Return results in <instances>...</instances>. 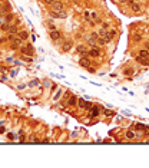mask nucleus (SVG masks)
<instances>
[{
	"label": "nucleus",
	"mask_w": 149,
	"mask_h": 168,
	"mask_svg": "<svg viewBox=\"0 0 149 168\" xmlns=\"http://www.w3.org/2000/svg\"><path fill=\"white\" fill-rule=\"evenodd\" d=\"M115 36H116V30H110V32H108V34H106V39H108V40H112Z\"/></svg>",
	"instance_id": "nucleus-14"
},
{
	"label": "nucleus",
	"mask_w": 149,
	"mask_h": 168,
	"mask_svg": "<svg viewBox=\"0 0 149 168\" xmlns=\"http://www.w3.org/2000/svg\"><path fill=\"white\" fill-rule=\"evenodd\" d=\"M55 1H56V0H45V3H47V4H50V6H52Z\"/></svg>",
	"instance_id": "nucleus-26"
},
{
	"label": "nucleus",
	"mask_w": 149,
	"mask_h": 168,
	"mask_svg": "<svg viewBox=\"0 0 149 168\" xmlns=\"http://www.w3.org/2000/svg\"><path fill=\"white\" fill-rule=\"evenodd\" d=\"M138 131H143L145 129V125H142V124H136V126H135Z\"/></svg>",
	"instance_id": "nucleus-22"
},
{
	"label": "nucleus",
	"mask_w": 149,
	"mask_h": 168,
	"mask_svg": "<svg viewBox=\"0 0 149 168\" xmlns=\"http://www.w3.org/2000/svg\"><path fill=\"white\" fill-rule=\"evenodd\" d=\"M139 56H141V58L148 59L149 58V50H148V49H142V50L139 52Z\"/></svg>",
	"instance_id": "nucleus-13"
},
{
	"label": "nucleus",
	"mask_w": 149,
	"mask_h": 168,
	"mask_svg": "<svg viewBox=\"0 0 149 168\" xmlns=\"http://www.w3.org/2000/svg\"><path fill=\"white\" fill-rule=\"evenodd\" d=\"M88 55H89V56H92V58H98V56H100V50L98 49V48H92Z\"/></svg>",
	"instance_id": "nucleus-3"
},
{
	"label": "nucleus",
	"mask_w": 149,
	"mask_h": 168,
	"mask_svg": "<svg viewBox=\"0 0 149 168\" xmlns=\"http://www.w3.org/2000/svg\"><path fill=\"white\" fill-rule=\"evenodd\" d=\"M20 45H22V39H19V37H16L15 40H13V43H12V49H17V48H20Z\"/></svg>",
	"instance_id": "nucleus-7"
},
{
	"label": "nucleus",
	"mask_w": 149,
	"mask_h": 168,
	"mask_svg": "<svg viewBox=\"0 0 149 168\" xmlns=\"http://www.w3.org/2000/svg\"><path fill=\"white\" fill-rule=\"evenodd\" d=\"M0 26H1V25H0Z\"/></svg>",
	"instance_id": "nucleus-32"
},
{
	"label": "nucleus",
	"mask_w": 149,
	"mask_h": 168,
	"mask_svg": "<svg viewBox=\"0 0 149 168\" xmlns=\"http://www.w3.org/2000/svg\"><path fill=\"white\" fill-rule=\"evenodd\" d=\"M125 73H126V75H132L133 70H132V69H126V70H125Z\"/></svg>",
	"instance_id": "nucleus-25"
},
{
	"label": "nucleus",
	"mask_w": 149,
	"mask_h": 168,
	"mask_svg": "<svg viewBox=\"0 0 149 168\" xmlns=\"http://www.w3.org/2000/svg\"><path fill=\"white\" fill-rule=\"evenodd\" d=\"M119 1H120V3H125V1H126V0H119Z\"/></svg>",
	"instance_id": "nucleus-29"
},
{
	"label": "nucleus",
	"mask_w": 149,
	"mask_h": 168,
	"mask_svg": "<svg viewBox=\"0 0 149 168\" xmlns=\"http://www.w3.org/2000/svg\"><path fill=\"white\" fill-rule=\"evenodd\" d=\"M70 48H72V42H66L62 49H63V52H67V50H70Z\"/></svg>",
	"instance_id": "nucleus-16"
},
{
	"label": "nucleus",
	"mask_w": 149,
	"mask_h": 168,
	"mask_svg": "<svg viewBox=\"0 0 149 168\" xmlns=\"http://www.w3.org/2000/svg\"><path fill=\"white\" fill-rule=\"evenodd\" d=\"M12 20H13V15H12V13H7V15H6V17H4V22H12Z\"/></svg>",
	"instance_id": "nucleus-18"
},
{
	"label": "nucleus",
	"mask_w": 149,
	"mask_h": 168,
	"mask_svg": "<svg viewBox=\"0 0 149 168\" xmlns=\"http://www.w3.org/2000/svg\"><path fill=\"white\" fill-rule=\"evenodd\" d=\"M58 13H59V16H60V19H63V17H66V12H65L63 9H62V10H59Z\"/></svg>",
	"instance_id": "nucleus-21"
},
{
	"label": "nucleus",
	"mask_w": 149,
	"mask_h": 168,
	"mask_svg": "<svg viewBox=\"0 0 149 168\" xmlns=\"http://www.w3.org/2000/svg\"><path fill=\"white\" fill-rule=\"evenodd\" d=\"M133 40H135V42H141L142 36H141V34H133Z\"/></svg>",
	"instance_id": "nucleus-20"
},
{
	"label": "nucleus",
	"mask_w": 149,
	"mask_h": 168,
	"mask_svg": "<svg viewBox=\"0 0 149 168\" xmlns=\"http://www.w3.org/2000/svg\"><path fill=\"white\" fill-rule=\"evenodd\" d=\"M126 138H128V139H135V138H136V134H135V131H132V129L126 131Z\"/></svg>",
	"instance_id": "nucleus-12"
},
{
	"label": "nucleus",
	"mask_w": 149,
	"mask_h": 168,
	"mask_svg": "<svg viewBox=\"0 0 149 168\" xmlns=\"http://www.w3.org/2000/svg\"><path fill=\"white\" fill-rule=\"evenodd\" d=\"M131 7H132L133 12H141V6H139L138 3H135V1H133L132 4H131Z\"/></svg>",
	"instance_id": "nucleus-15"
},
{
	"label": "nucleus",
	"mask_w": 149,
	"mask_h": 168,
	"mask_svg": "<svg viewBox=\"0 0 149 168\" xmlns=\"http://www.w3.org/2000/svg\"><path fill=\"white\" fill-rule=\"evenodd\" d=\"M79 63H80V66H83V67H89V66H90V60H89L88 58H85V56L80 59Z\"/></svg>",
	"instance_id": "nucleus-5"
},
{
	"label": "nucleus",
	"mask_w": 149,
	"mask_h": 168,
	"mask_svg": "<svg viewBox=\"0 0 149 168\" xmlns=\"http://www.w3.org/2000/svg\"><path fill=\"white\" fill-rule=\"evenodd\" d=\"M135 1H139V0H135Z\"/></svg>",
	"instance_id": "nucleus-31"
},
{
	"label": "nucleus",
	"mask_w": 149,
	"mask_h": 168,
	"mask_svg": "<svg viewBox=\"0 0 149 168\" xmlns=\"http://www.w3.org/2000/svg\"><path fill=\"white\" fill-rule=\"evenodd\" d=\"M146 49H148V50H149V42L146 43Z\"/></svg>",
	"instance_id": "nucleus-28"
},
{
	"label": "nucleus",
	"mask_w": 149,
	"mask_h": 168,
	"mask_svg": "<svg viewBox=\"0 0 149 168\" xmlns=\"http://www.w3.org/2000/svg\"><path fill=\"white\" fill-rule=\"evenodd\" d=\"M76 50H77V53H79V55H88V53H89V52L86 50V48H85L83 45H79V46L76 48Z\"/></svg>",
	"instance_id": "nucleus-8"
},
{
	"label": "nucleus",
	"mask_w": 149,
	"mask_h": 168,
	"mask_svg": "<svg viewBox=\"0 0 149 168\" xmlns=\"http://www.w3.org/2000/svg\"><path fill=\"white\" fill-rule=\"evenodd\" d=\"M148 65H149V58H148Z\"/></svg>",
	"instance_id": "nucleus-30"
},
{
	"label": "nucleus",
	"mask_w": 149,
	"mask_h": 168,
	"mask_svg": "<svg viewBox=\"0 0 149 168\" xmlns=\"http://www.w3.org/2000/svg\"><path fill=\"white\" fill-rule=\"evenodd\" d=\"M50 39H52V40H59V39H60V32L56 30V29L50 30Z\"/></svg>",
	"instance_id": "nucleus-2"
},
{
	"label": "nucleus",
	"mask_w": 149,
	"mask_h": 168,
	"mask_svg": "<svg viewBox=\"0 0 149 168\" xmlns=\"http://www.w3.org/2000/svg\"><path fill=\"white\" fill-rule=\"evenodd\" d=\"M52 7H53V10L59 12V10H62V9H63V4H62L60 1H55V3L52 4Z\"/></svg>",
	"instance_id": "nucleus-11"
},
{
	"label": "nucleus",
	"mask_w": 149,
	"mask_h": 168,
	"mask_svg": "<svg viewBox=\"0 0 149 168\" xmlns=\"http://www.w3.org/2000/svg\"><path fill=\"white\" fill-rule=\"evenodd\" d=\"M50 16L55 17V19H60V16H59V13L56 12V10H52V12H50Z\"/></svg>",
	"instance_id": "nucleus-19"
},
{
	"label": "nucleus",
	"mask_w": 149,
	"mask_h": 168,
	"mask_svg": "<svg viewBox=\"0 0 149 168\" xmlns=\"http://www.w3.org/2000/svg\"><path fill=\"white\" fill-rule=\"evenodd\" d=\"M79 106L82 108V109H90V103L89 102H86L85 99H79Z\"/></svg>",
	"instance_id": "nucleus-4"
},
{
	"label": "nucleus",
	"mask_w": 149,
	"mask_h": 168,
	"mask_svg": "<svg viewBox=\"0 0 149 168\" xmlns=\"http://www.w3.org/2000/svg\"><path fill=\"white\" fill-rule=\"evenodd\" d=\"M83 16H85L86 20H89V12H85V13H83Z\"/></svg>",
	"instance_id": "nucleus-27"
},
{
	"label": "nucleus",
	"mask_w": 149,
	"mask_h": 168,
	"mask_svg": "<svg viewBox=\"0 0 149 168\" xmlns=\"http://www.w3.org/2000/svg\"><path fill=\"white\" fill-rule=\"evenodd\" d=\"M9 27H10V25H9L7 22H6V23H3V25L0 26V29H1V30H4V32H7Z\"/></svg>",
	"instance_id": "nucleus-17"
},
{
	"label": "nucleus",
	"mask_w": 149,
	"mask_h": 168,
	"mask_svg": "<svg viewBox=\"0 0 149 168\" xmlns=\"http://www.w3.org/2000/svg\"><path fill=\"white\" fill-rule=\"evenodd\" d=\"M17 37H19V39H22V40H26V39L29 37V33H27L26 30H22V32H19V33H17Z\"/></svg>",
	"instance_id": "nucleus-9"
},
{
	"label": "nucleus",
	"mask_w": 149,
	"mask_h": 168,
	"mask_svg": "<svg viewBox=\"0 0 149 168\" xmlns=\"http://www.w3.org/2000/svg\"><path fill=\"white\" fill-rule=\"evenodd\" d=\"M89 112H90V114H89V117L95 118V117H98V115L100 114V108H99V106H92L90 109H89Z\"/></svg>",
	"instance_id": "nucleus-1"
},
{
	"label": "nucleus",
	"mask_w": 149,
	"mask_h": 168,
	"mask_svg": "<svg viewBox=\"0 0 149 168\" xmlns=\"http://www.w3.org/2000/svg\"><path fill=\"white\" fill-rule=\"evenodd\" d=\"M143 136H149V126H145V129H143Z\"/></svg>",
	"instance_id": "nucleus-23"
},
{
	"label": "nucleus",
	"mask_w": 149,
	"mask_h": 168,
	"mask_svg": "<svg viewBox=\"0 0 149 168\" xmlns=\"http://www.w3.org/2000/svg\"><path fill=\"white\" fill-rule=\"evenodd\" d=\"M77 101H79V99H77L74 95H70V96H69V99H67V103H69L70 106H74V105L77 103Z\"/></svg>",
	"instance_id": "nucleus-6"
},
{
	"label": "nucleus",
	"mask_w": 149,
	"mask_h": 168,
	"mask_svg": "<svg viewBox=\"0 0 149 168\" xmlns=\"http://www.w3.org/2000/svg\"><path fill=\"white\" fill-rule=\"evenodd\" d=\"M136 62H138V63H141V65H145V66H149V65H148V59H145V58H141L139 55L136 56Z\"/></svg>",
	"instance_id": "nucleus-10"
},
{
	"label": "nucleus",
	"mask_w": 149,
	"mask_h": 168,
	"mask_svg": "<svg viewBox=\"0 0 149 168\" xmlns=\"http://www.w3.org/2000/svg\"><path fill=\"white\" fill-rule=\"evenodd\" d=\"M112 114H113V112H112V111H109V109H106V111H105V115H106V117H110Z\"/></svg>",
	"instance_id": "nucleus-24"
}]
</instances>
